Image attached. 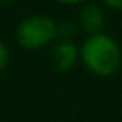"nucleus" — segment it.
<instances>
[{
    "instance_id": "obj_1",
    "label": "nucleus",
    "mask_w": 122,
    "mask_h": 122,
    "mask_svg": "<svg viewBox=\"0 0 122 122\" xmlns=\"http://www.w3.org/2000/svg\"><path fill=\"white\" fill-rule=\"evenodd\" d=\"M79 57L86 70L93 76L110 77L118 72L122 63V50L111 36L99 32L92 34L83 41L79 49Z\"/></svg>"
},
{
    "instance_id": "obj_2",
    "label": "nucleus",
    "mask_w": 122,
    "mask_h": 122,
    "mask_svg": "<svg viewBox=\"0 0 122 122\" xmlns=\"http://www.w3.org/2000/svg\"><path fill=\"white\" fill-rule=\"evenodd\" d=\"M57 36V23L50 16L32 15L23 18L16 27V41L25 50H40L49 47Z\"/></svg>"
},
{
    "instance_id": "obj_3",
    "label": "nucleus",
    "mask_w": 122,
    "mask_h": 122,
    "mask_svg": "<svg viewBox=\"0 0 122 122\" xmlns=\"http://www.w3.org/2000/svg\"><path fill=\"white\" fill-rule=\"evenodd\" d=\"M106 23V11L101 4L95 2H84L79 11V25L88 36L102 32Z\"/></svg>"
},
{
    "instance_id": "obj_4",
    "label": "nucleus",
    "mask_w": 122,
    "mask_h": 122,
    "mask_svg": "<svg viewBox=\"0 0 122 122\" xmlns=\"http://www.w3.org/2000/svg\"><path fill=\"white\" fill-rule=\"evenodd\" d=\"M77 57H79V49L72 41L65 40L59 41L50 49V63L57 72H66L76 65Z\"/></svg>"
},
{
    "instance_id": "obj_5",
    "label": "nucleus",
    "mask_w": 122,
    "mask_h": 122,
    "mask_svg": "<svg viewBox=\"0 0 122 122\" xmlns=\"http://www.w3.org/2000/svg\"><path fill=\"white\" fill-rule=\"evenodd\" d=\"M9 59H11V52H9L7 45H5L4 41H0V70L7 68Z\"/></svg>"
},
{
    "instance_id": "obj_6",
    "label": "nucleus",
    "mask_w": 122,
    "mask_h": 122,
    "mask_svg": "<svg viewBox=\"0 0 122 122\" xmlns=\"http://www.w3.org/2000/svg\"><path fill=\"white\" fill-rule=\"evenodd\" d=\"M106 7L110 9H117V11H122V0H101Z\"/></svg>"
},
{
    "instance_id": "obj_7",
    "label": "nucleus",
    "mask_w": 122,
    "mask_h": 122,
    "mask_svg": "<svg viewBox=\"0 0 122 122\" xmlns=\"http://www.w3.org/2000/svg\"><path fill=\"white\" fill-rule=\"evenodd\" d=\"M57 4H65V5H76V4H84L88 0H54Z\"/></svg>"
},
{
    "instance_id": "obj_8",
    "label": "nucleus",
    "mask_w": 122,
    "mask_h": 122,
    "mask_svg": "<svg viewBox=\"0 0 122 122\" xmlns=\"http://www.w3.org/2000/svg\"><path fill=\"white\" fill-rule=\"evenodd\" d=\"M13 2H15V0H0L2 5H9V4H13Z\"/></svg>"
}]
</instances>
